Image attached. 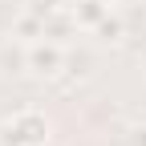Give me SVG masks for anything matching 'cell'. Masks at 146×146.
<instances>
[{
    "label": "cell",
    "instance_id": "4",
    "mask_svg": "<svg viewBox=\"0 0 146 146\" xmlns=\"http://www.w3.org/2000/svg\"><path fill=\"white\" fill-rule=\"evenodd\" d=\"M73 16H77V25H81V29H98L106 16H110V4H106V0H77Z\"/></svg>",
    "mask_w": 146,
    "mask_h": 146
},
{
    "label": "cell",
    "instance_id": "8",
    "mask_svg": "<svg viewBox=\"0 0 146 146\" xmlns=\"http://www.w3.org/2000/svg\"><path fill=\"white\" fill-rule=\"evenodd\" d=\"M25 4H29V0H25Z\"/></svg>",
    "mask_w": 146,
    "mask_h": 146
},
{
    "label": "cell",
    "instance_id": "2",
    "mask_svg": "<svg viewBox=\"0 0 146 146\" xmlns=\"http://www.w3.org/2000/svg\"><path fill=\"white\" fill-rule=\"evenodd\" d=\"M65 61H69V53L61 49V41H33L29 45V73L36 81H53V77H61V69H65Z\"/></svg>",
    "mask_w": 146,
    "mask_h": 146
},
{
    "label": "cell",
    "instance_id": "7",
    "mask_svg": "<svg viewBox=\"0 0 146 146\" xmlns=\"http://www.w3.org/2000/svg\"><path fill=\"white\" fill-rule=\"evenodd\" d=\"M106 4H110V8H114V4H122V0H106Z\"/></svg>",
    "mask_w": 146,
    "mask_h": 146
},
{
    "label": "cell",
    "instance_id": "6",
    "mask_svg": "<svg viewBox=\"0 0 146 146\" xmlns=\"http://www.w3.org/2000/svg\"><path fill=\"white\" fill-rule=\"evenodd\" d=\"M130 146H146V126H134L130 130Z\"/></svg>",
    "mask_w": 146,
    "mask_h": 146
},
{
    "label": "cell",
    "instance_id": "5",
    "mask_svg": "<svg viewBox=\"0 0 146 146\" xmlns=\"http://www.w3.org/2000/svg\"><path fill=\"white\" fill-rule=\"evenodd\" d=\"M89 33H94L102 45H122V36H126V25L118 21V16H106V21H102L98 29H89Z\"/></svg>",
    "mask_w": 146,
    "mask_h": 146
},
{
    "label": "cell",
    "instance_id": "3",
    "mask_svg": "<svg viewBox=\"0 0 146 146\" xmlns=\"http://www.w3.org/2000/svg\"><path fill=\"white\" fill-rule=\"evenodd\" d=\"M12 36H16V41H25V45L45 41V16H36L33 8H25V12L12 21Z\"/></svg>",
    "mask_w": 146,
    "mask_h": 146
},
{
    "label": "cell",
    "instance_id": "1",
    "mask_svg": "<svg viewBox=\"0 0 146 146\" xmlns=\"http://www.w3.org/2000/svg\"><path fill=\"white\" fill-rule=\"evenodd\" d=\"M49 142V118L36 110H21L0 126V146H45Z\"/></svg>",
    "mask_w": 146,
    "mask_h": 146
}]
</instances>
